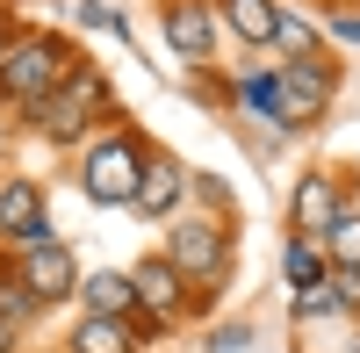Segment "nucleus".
<instances>
[{"label": "nucleus", "instance_id": "nucleus-17", "mask_svg": "<svg viewBox=\"0 0 360 353\" xmlns=\"http://www.w3.org/2000/svg\"><path fill=\"white\" fill-rule=\"evenodd\" d=\"M281 267H288V281H295V288H317V281H324V259H317L303 238L288 245V259H281Z\"/></svg>", "mask_w": 360, "mask_h": 353}, {"label": "nucleus", "instance_id": "nucleus-6", "mask_svg": "<svg viewBox=\"0 0 360 353\" xmlns=\"http://www.w3.org/2000/svg\"><path fill=\"white\" fill-rule=\"evenodd\" d=\"M324 94H332V72H324L317 58L281 65V123H303L310 108H324Z\"/></svg>", "mask_w": 360, "mask_h": 353}, {"label": "nucleus", "instance_id": "nucleus-5", "mask_svg": "<svg viewBox=\"0 0 360 353\" xmlns=\"http://www.w3.org/2000/svg\"><path fill=\"white\" fill-rule=\"evenodd\" d=\"M166 259L180 274H195V281H224V238H217V224H180L173 231V245H166Z\"/></svg>", "mask_w": 360, "mask_h": 353}, {"label": "nucleus", "instance_id": "nucleus-2", "mask_svg": "<svg viewBox=\"0 0 360 353\" xmlns=\"http://www.w3.org/2000/svg\"><path fill=\"white\" fill-rule=\"evenodd\" d=\"M101 101H108L101 72H94V65H79V72H72L65 86H58V94H44V101H37V123H44L51 137H72V130L86 123V115L101 108Z\"/></svg>", "mask_w": 360, "mask_h": 353}, {"label": "nucleus", "instance_id": "nucleus-10", "mask_svg": "<svg viewBox=\"0 0 360 353\" xmlns=\"http://www.w3.org/2000/svg\"><path fill=\"white\" fill-rule=\"evenodd\" d=\"M44 217H37V181H8L0 195V238H29Z\"/></svg>", "mask_w": 360, "mask_h": 353}, {"label": "nucleus", "instance_id": "nucleus-12", "mask_svg": "<svg viewBox=\"0 0 360 353\" xmlns=\"http://www.w3.org/2000/svg\"><path fill=\"white\" fill-rule=\"evenodd\" d=\"M224 8H231V29L245 44H274V22H281L274 0H224Z\"/></svg>", "mask_w": 360, "mask_h": 353}, {"label": "nucleus", "instance_id": "nucleus-18", "mask_svg": "<svg viewBox=\"0 0 360 353\" xmlns=\"http://www.w3.org/2000/svg\"><path fill=\"white\" fill-rule=\"evenodd\" d=\"M274 44H288L295 58H310V51H317V29H310L303 15H288V8H281V22H274Z\"/></svg>", "mask_w": 360, "mask_h": 353}, {"label": "nucleus", "instance_id": "nucleus-21", "mask_svg": "<svg viewBox=\"0 0 360 353\" xmlns=\"http://www.w3.org/2000/svg\"><path fill=\"white\" fill-rule=\"evenodd\" d=\"M15 346V317H0V353H8Z\"/></svg>", "mask_w": 360, "mask_h": 353}, {"label": "nucleus", "instance_id": "nucleus-20", "mask_svg": "<svg viewBox=\"0 0 360 353\" xmlns=\"http://www.w3.org/2000/svg\"><path fill=\"white\" fill-rule=\"evenodd\" d=\"M332 29H339V37H346V44H360V15H339Z\"/></svg>", "mask_w": 360, "mask_h": 353}, {"label": "nucleus", "instance_id": "nucleus-1", "mask_svg": "<svg viewBox=\"0 0 360 353\" xmlns=\"http://www.w3.org/2000/svg\"><path fill=\"white\" fill-rule=\"evenodd\" d=\"M72 72H65V51H58L51 37H29L22 51H8L0 58V94L8 101H44L51 86H65Z\"/></svg>", "mask_w": 360, "mask_h": 353}, {"label": "nucleus", "instance_id": "nucleus-13", "mask_svg": "<svg viewBox=\"0 0 360 353\" xmlns=\"http://www.w3.org/2000/svg\"><path fill=\"white\" fill-rule=\"evenodd\" d=\"M130 303H137L130 274H94V281H86V310H94V317H123Z\"/></svg>", "mask_w": 360, "mask_h": 353}, {"label": "nucleus", "instance_id": "nucleus-16", "mask_svg": "<svg viewBox=\"0 0 360 353\" xmlns=\"http://www.w3.org/2000/svg\"><path fill=\"white\" fill-rule=\"evenodd\" d=\"M324 238H332V259H339V267H360V217H353V210H339V224L324 231Z\"/></svg>", "mask_w": 360, "mask_h": 353}, {"label": "nucleus", "instance_id": "nucleus-3", "mask_svg": "<svg viewBox=\"0 0 360 353\" xmlns=\"http://www.w3.org/2000/svg\"><path fill=\"white\" fill-rule=\"evenodd\" d=\"M22 288H29L37 303H51V296H65V288H72V252L58 245L44 224L22 238Z\"/></svg>", "mask_w": 360, "mask_h": 353}, {"label": "nucleus", "instance_id": "nucleus-11", "mask_svg": "<svg viewBox=\"0 0 360 353\" xmlns=\"http://www.w3.org/2000/svg\"><path fill=\"white\" fill-rule=\"evenodd\" d=\"M173 202H180V166L173 159H152V166H144V188H137V210L144 217H166Z\"/></svg>", "mask_w": 360, "mask_h": 353}, {"label": "nucleus", "instance_id": "nucleus-8", "mask_svg": "<svg viewBox=\"0 0 360 353\" xmlns=\"http://www.w3.org/2000/svg\"><path fill=\"white\" fill-rule=\"evenodd\" d=\"M130 281H137V303L152 310V317H173V310H180V296H188V288H180V267H173V259H144Z\"/></svg>", "mask_w": 360, "mask_h": 353}, {"label": "nucleus", "instance_id": "nucleus-4", "mask_svg": "<svg viewBox=\"0 0 360 353\" xmlns=\"http://www.w3.org/2000/svg\"><path fill=\"white\" fill-rule=\"evenodd\" d=\"M86 195L94 202H137V144L130 137L94 144V159H86Z\"/></svg>", "mask_w": 360, "mask_h": 353}, {"label": "nucleus", "instance_id": "nucleus-19", "mask_svg": "<svg viewBox=\"0 0 360 353\" xmlns=\"http://www.w3.org/2000/svg\"><path fill=\"white\" fill-rule=\"evenodd\" d=\"M332 303L339 310H360V267H339L332 274Z\"/></svg>", "mask_w": 360, "mask_h": 353}, {"label": "nucleus", "instance_id": "nucleus-7", "mask_svg": "<svg viewBox=\"0 0 360 353\" xmlns=\"http://www.w3.org/2000/svg\"><path fill=\"white\" fill-rule=\"evenodd\" d=\"M288 217H295V231H310V238H324V231L339 224V188H332V181H317V173H310V181L295 188Z\"/></svg>", "mask_w": 360, "mask_h": 353}, {"label": "nucleus", "instance_id": "nucleus-9", "mask_svg": "<svg viewBox=\"0 0 360 353\" xmlns=\"http://www.w3.org/2000/svg\"><path fill=\"white\" fill-rule=\"evenodd\" d=\"M166 37H173L180 58H195V65H202V58H209V15L195 8V0H180V8H166Z\"/></svg>", "mask_w": 360, "mask_h": 353}, {"label": "nucleus", "instance_id": "nucleus-15", "mask_svg": "<svg viewBox=\"0 0 360 353\" xmlns=\"http://www.w3.org/2000/svg\"><path fill=\"white\" fill-rule=\"evenodd\" d=\"M238 94H245V108H259V115H274V123H281V72H245V79H238Z\"/></svg>", "mask_w": 360, "mask_h": 353}, {"label": "nucleus", "instance_id": "nucleus-14", "mask_svg": "<svg viewBox=\"0 0 360 353\" xmlns=\"http://www.w3.org/2000/svg\"><path fill=\"white\" fill-rule=\"evenodd\" d=\"M72 353H130V325L123 317H86L72 332Z\"/></svg>", "mask_w": 360, "mask_h": 353}, {"label": "nucleus", "instance_id": "nucleus-22", "mask_svg": "<svg viewBox=\"0 0 360 353\" xmlns=\"http://www.w3.org/2000/svg\"><path fill=\"white\" fill-rule=\"evenodd\" d=\"M0 58H8V29H0Z\"/></svg>", "mask_w": 360, "mask_h": 353}]
</instances>
